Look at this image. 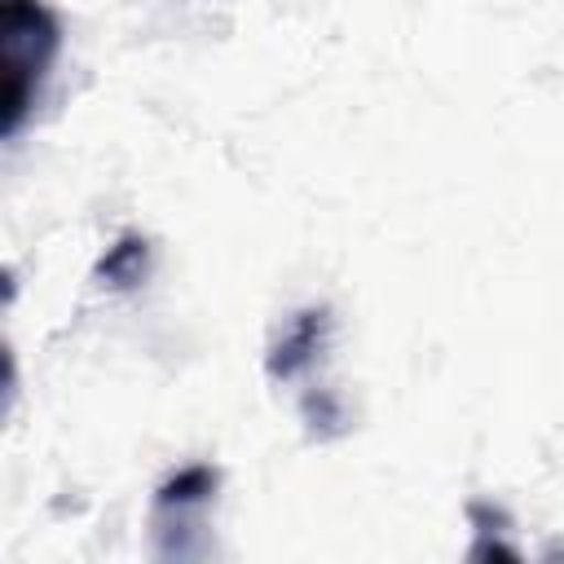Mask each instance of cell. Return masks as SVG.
<instances>
[{
  "instance_id": "obj_1",
  "label": "cell",
  "mask_w": 564,
  "mask_h": 564,
  "mask_svg": "<svg viewBox=\"0 0 564 564\" xmlns=\"http://www.w3.org/2000/svg\"><path fill=\"white\" fill-rule=\"evenodd\" d=\"M62 53V22L44 0H0V137L13 141L35 115Z\"/></svg>"
},
{
  "instance_id": "obj_2",
  "label": "cell",
  "mask_w": 564,
  "mask_h": 564,
  "mask_svg": "<svg viewBox=\"0 0 564 564\" xmlns=\"http://www.w3.org/2000/svg\"><path fill=\"white\" fill-rule=\"evenodd\" d=\"M216 485H220V471L212 463H189L154 489L150 529L159 538V555H194L198 551L189 542V533L203 529V516L216 498Z\"/></svg>"
},
{
  "instance_id": "obj_3",
  "label": "cell",
  "mask_w": 564,
  "mask_h": 564,
  "mask_svg": "<svg viewBox=\"0 0 564 564\" xmlns=\"http://www.w3.org/2000/svg\"><path fill=\"white\" fill-rule=\"evenodd\" d=\"M326 330H330L326 308H304V313L282 330V339L273 344V352H269V375H273V379H295L304 366H313L317 352H322Z\"/></svg>"
},
{
  "instance_id": "obj_4",
  "label": "cell",
  "mask_w": 564,
  "mask_h": 564,
  "mask_svg": "<svg viewBox=\"0 0 564 564\" xmlns=\"http://www.w3.org/2000/svg\"><path fill=\"white\" fill-rule=\"evenodd\" d=\"M110 286H132V282H141L145 278V242L141 238H119L110 251H106V260H101V269H97Z\"/></svg>"
}]
</instances>
